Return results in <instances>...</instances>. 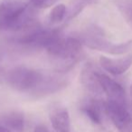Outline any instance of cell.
I'll return each instance as SVG.
<instances>
[{
    "instance_id": "1",
    "label": "cell",
    "mask_w": 132,
    "mask_h": 132,
    "mask_svg": "<svg viewBox=\"0 0 132 132\" xmlns=\"http://www.w3.org/2000/svg\"><path fill=\"white\" fill-rule=\"evenodd\" d=\"M33 6L19 0L0 3V33L26 31L35 26Z\"/></svg>"
},
{
    "instance_id": "2",
    "label": "cell",
    "mask_w": 132,
    "mask_h": 132,
    "mask_svg": "<svg viewBox=\"0 0 132 132\" xmlns=\"http://www.w3.org/2000/svg\"><path fill=\"white\" fill-rule=\"evenodd\" d=\"M45 77V74L38 70L26 66H16L6 72L4 81L8 87L16 92L34 94L44 82Z\"/></svg>"
},
{
    "instance_id": "3",
    "label": "cell",
    "mask_w": 132,
    "mask_h": 132,
    "mask_svg": "<svg viewBox=\"0 0 132 132\" xmlns=\"http://www.w3.org/2000/svg\"><path fill=\"white\" fill-rule=\"evenodd\" d=\"M82 54V43L77 37L69 36L64 38L59 53L53 61L56 62L57 70L60 72H66L71 69Z\"/></svg>"
},
{
    "instance_id": "4",
    "label": "cell",
    "mask_w": 132,
    "mask_h": 132,
    "mask_svg": "<svg viewBox=\"0 0 132 132\" xmlns=\"http://www.w3.org/2000/svg\"><path fill=\"white\" fill-rule=\"evenodd\" d=\"M80 40L82 44H85L90 49L98 50L110 54H126L132 50V40L120 44H115L109 41L103 35L93 33L90 35H85Z\"/></svg>"
},
{
    "instance_id": "5",
    "label": "cell",
    "mask_w": 132,
    "mask_h": 132,
    "mask_svg": "<svg viewBox=\"0 0 132 132\" xmlns=\"http://www.w3.org/2000/svg\"><path fill=\"white\" fill-rule=\"evenodd\" d=\"M105 110L119 132H132V116L128 112L127 105L107 101Z\"/></svg>"
},
{
    "instance_id": "6",
    "label": "cell",
    "mask_w": 132,
    "mask_h": 132,
    "mask_svg": "<svg viewBox=\"0 0 132 132\" xmlns=\"http://www.w3.org/2000/svg\"><path fill=\"white\" fill-rule=\"evenodd\" d=\"M97 79L101 85L102 92L106 94L109 101H113L122 105H127L126 92L122 85L119 84L115 80L111 79L110 76L103 72L97 71Z\"/></svg>"
},
{
    "instance_id": "7",
    "label": "cell",
    "mask_w": 132,
    "mask_h": 132,
    "mask_svg": "<svg viewBox=\"0 0 132 132\" xmlns=\"http://www.w3.org/2000/svg\"><path fill=\"white\" fill-rule=\"evenodd\" d=\"M99 62L101 68L113 75H121L132 66V53L119 58L101 56Z\"/></svg>"
},
{
    "instance_id": "8",
    "label": "cell",
    "mask_w": 132,
    "mask_h": 132,
    "mask_svg": "<svg viewBox=\"0 0 132 132\" xmlns=\"http://www.w3.org/2000/svg\"><path fill=\"white\" fill-rule=\"evenodd\" d=\"M50 121L56 132H72L68 110L64 107H55L50 111Z\"/></svg>"
},
{
    "instance_id": "9",
    "label": "cell",
    "mask_w": 132,
    "mask_h": 132,
    "mask_svg": "<svg viewBox=\"0 0 132 132\" xmlns=\"http://www.w3.org/2000/svg\"><path fill=\"white\" fill-rule=\"evenodd\" d=\"M81 110L90 121L97 125H101L103 122V112L106 113L105 104L94 99L85 101L81 105Z\"/></svg>"
},
{
    "instance_id": "10",
    "label": "cell",
    "mask_w": 132,
    "mask_h": 132,
    "mask_svg": "<svg viewBox=\"0 0 132 132\" xmlns=\"http://www.w3.org/2000/svg\"><path fill=\"white\" fill-rule=\"evenodd\" d=\"M96 72L97 71L94 70L92 65H85L81 73V81L83 86L90 92L94 94H100L102 92V90L97 79Z\"/></svg>"
},
{
    "instance_id": "11",
    "label": "cell",
    "mask_w": 132,
    "mask_h": 132,
    "mask_svg": "<svg viewBox=\"0 0 132 132\" xmlns=\"http://www.w3.org/2000/svg\"><path fill=\"white\" fill-rule=\"evenodd\" d=\"M0 119L9 132H23L24 129V117L19 111H9L0 115Z\"/></svg>"
},
{
    "instance_id": "12",
    "label": "cell",
    "mask_w": 132,
    "mask_h": 132,
    "mask_svg": "<svg viewBox=\"0 0 132 132\" xmlns=\"http://www.w3.org/2000/svg\"><path fill=\"white\" fill-rule=\"evenodd\" d=\"M67 12V8L64 4H59L53 6V9L51 10L49 15H48V21L49 24L53 26L61 23L64 19Z\"/></svg>"
},
{
    "instance_id": "13",
    "label": "cell",
    "mask_w": 132,
    "mask_h": 132,
    "mask_svg": "<svg viewBox=\"0 0 132 132\" xmlns=\"http://www.w3.org/2000/svg\"><path fill=\"white\" fill-rule=\"evenodd\" d=\"M119 8L126 20L132 26V0H124L119 4Z\"/></svg>"
},
{
    "instance_id": "14",
    "label": "cell",
    "mask_w": 132,
    "mask_h": 132,
    "mask_svg": "<svg viewBox=\"0 0 132 132\" xmlns=\"http://www.w3.org/2000/svg\"><path fill=\"white\" fill-rule=\"evenodd\" d=\"M58 0H30V5L37 9H46L53 6Z\"/></svg>"
},
{
    "instance_id": "15",
    "label": "cell",
    "mask_w": 132,
    "mask_h": 132,
    "mask_svg": "<svg viewBox=\"0 0 132 132\" xmlns=\"http://www.w3.org/2000/svg\"><path fill=\"white\" fill-rule=\"evenodd\" d=\"M34 132H49V131H48V129L44 126H37L35 128Z\"/></svg>"
},
{
    "instance_id": "16",
    "label": "cell",
    "mask_w": 132,
    "mask_h": 132,
    "mask_svg": "<svg viewBox=\"0 0 132 132\" xmlns=\"http://www.w3.org/2000/svg\"><path fill=\"white\" fill-rule=\"evenodd\" d=\"M0 132H9V130L5 127V125L3 124V122L0 119Z\"/></svg>"
},
{
    "instance_id": "17",
    "label": "cell",
    "mask_w": 132,
    "mask_h": 132,
    "mask_svg": "<svg viewBox=\"0 0 132 132\" xmlns=\"http://www.w3.org/2000/svg\"><path fill=\"white\" fill-rule=\"evenodd\" d=\"M130 100H131V107H132V84L130 87Z\"/></svg>"
}]
</instances>
